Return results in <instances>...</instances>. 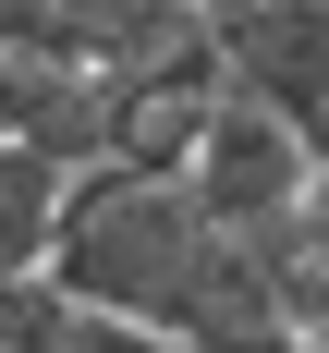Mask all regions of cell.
<instances>
[{"mask_svg": "<svg viewBox=\"0 0 329 353\" xmlns=\"http://www.w3.org/2000/svg\"><path fill=\"white\" fill-rule=\"evenodd\" d=\"M208 256V219L183 208L171 171H122V159H86L61 171V219H49V256L37 281L61 305H98V317H171V292L195 281Z\"/></svg>", "mask_w": 329, "mask_h": 353, "instance_id": "obj_1", "label": "cell"}, {"mask_svg": "<svg viewBox=\"0 0 329 353\" xmlns=\"http://www.w3.org/2000/svg\"><path fill=\"white\" fill-rule=\"evenodd\" d=\"M219 85L317 146L329 134V0H208Z\"/></svg>", "mask_w": 329, "mask_h": 353, "instance_id": "obj_2", "label": "cell"}, {"mask_svg": "<svg viewBox=\"0 0 329 353\" xmlns=\"http://www.w3.org/2000/svg\"><path fill=\"white\" fill-rule=\"evenodd\" d=\"M305 159H317V146L292 134V122H268L256 98L219 85V110L195 122V146H183L171 183H183V208L208 219V232H268V219L305 195Z\"/></svg>", "mask_w": 329, "mask_h": 353, "instance_id": "obj_3", "label": "cell"}, {"mask_svg": "<svg viewBox=\"0 0 329 353\" xmlns=\"http://www.w3.org/2000/svg\"><path fill=\"white\" fill-rule=\"evenodd\" d=\"M208 110H219V49H208V25H195V37H171V49H146L134 73H110L98 159H122V171H183V146H195Z\"/></svg>", "mask_w": 329, "mask_h": 353, "instance_id": "obj_4", "label": "cell"}, {"mask_svg": "<svg viewBox=\"0 0 329 353\" xmlns=\"http://www.w3.org/2000/svg\"><path fill=\"white\" fill-rule=\"evenodd\" d=\"M49 219H61V171H49L37 146H12V134H0V281H37Z\"/></svg>", "mask_w": 329, "mask_h": 353, "instance_id": "obj_5", "label": "cell"}, {"mask_svg": "<svg viewBox=\"0 0 329 353\" xmlns=\"http://www.w3.org/2000/svg\"><path fill=\"white\" fill-rule=\"evenodd\" d=\"M37 73H49V61H25V49H0V134L25 122V85H37Z\"/></svg>", "mask_w": 329, "mask_h": 353, "instance_id": "obj_6", "label": "cell"}, {"mask_svg": "<svg viewBox=\"0 0 329 353\" xmlns=\"http://www.w3.org/2000/svg\"><path fill=\"white\" fill-rule=\"evenodd\" d=\"M292 353H329V317H305V329H292Z\"/></svg>", "mask_w": 329, "mask_h": 353, "instance_id": "obj_7", "label": "cell"}, {"mask_svg": "<svg viewBox=\"0 0 329 353\" xmlns=\"http://www.w3.org/2000/svg\"><path fill=\"white\" fill-rule=\"evenodd\" d=\"M317 146H329V134H317Z\"/></svg>", "mask_w": 329, "mask_h": 353, "instance_id": "obj_8", "label": "cell"}]
</instances>
